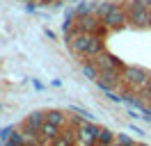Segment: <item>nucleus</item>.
Returning a JSON list of instances; mask_svg holds the SVG:
<instances>
[{"mask_svg": "<svg viewBox=\"0 0 151 146\" xmlns=\"http://www.w3.org/2000/svg\"><path fill=\"white\" fill-rule=\"evenodd\" d=\"M151 82V73L142 66H126L122 73V84L131 87L133 91H140L147 89V84Z\"/></svg>", "mask_w": 151, "mask_h": 146, "instance_id": "1", "label": "nucleus"}, {"mask_svg": "<svg viewBox=\"0 0 151 146\" xmlns=\"http://www.w3.org/2000/svg\"><path fill=\"white\" fill-rule=\"evenodd\" d=\"M128 9V23H133L135 27H147L151 25V9L149 2H142V0H133L126 5Z\"/></svg>", "mask_w": 151, "mask_h": 146, "instance_id": "2", "label": "nucleus"}, {"mask_svg": "<svg viewBox=\"0 0 151 146\" xmlns=\"http://www.w3.org/2000/svg\"><path fill=\"white\" fill-rule=\"evenodd\" d=\"M103 23L108 30H122V27L128 25V9L122 7V5H114L108 14H105Z\"/></svg>", "mask_w": 151, "mask_h": 146, "instance_id": "3", "label": "nucleus"}, {"mask_svg": "<svg viewBox=\"0 0 151 146\" xmlns=\"http://www.w3.org/2000/svg\"><path fill=\"white\" fill-rule=\"evenodd\" d=\"M99 126L94 121H83V126L76 130V144L78 146H96Z\"/></svg>", "mask_w": 151, "mask_h": 146, "instance_id": "4", "label": "nucleus"}, {"mask_svg": "<svg viewBox=\"0 0 151 146\" xmlns=\"http://www.w3.org/2000/svg\"><path fill=\"white\" fill-rule=\"evenodd\" d=\"M96 62V66H99V71H124L126 69V64L119 59V57H114V55H110L108 50H103V53H99L96 57H92Z\"/></svg>", "mask_w": 151, "mask_h": 146, "instance_id": "5", "label": "nucleus"}, {"mask_svg": "<svg viewBox=\"0 0 151 146\" xmlns=\"http://www.w3.org/2000/svg\"><path fill=\"white\" fill-rule=\"evenodd\" d=\"M122 73H124V71H101V75L96 78L99 89L112 91L114 87H119V84H122Z\"/></svg>", "mask_w": 151, "mask_h": 146, "instance_id": "6", "label": "nucleus"}, {"mask_svg": "<svg viewBox=\"0 0 151 146\" xmlns=\"http://www.w3.org/2000/svg\"><path fill=\"white\" fill-rule=\"evenodd\" d=\"M87 46H89V34H85V32H76L73 39L69 41L71 53L78 57H87Z\"/></svg>", "mask_w": 151, "mask_h": 146, "instance_id": "7", "label": "nucleus"}, {"mask_svg": "<svg viewBox=\"0 0 151 146\" xmlns=\"http://www.w3.org/2000/svg\"><path fill=\"white\" fill-rule=\"evenodd\" d=\"M105 50V36L103 34H89V46H87V57H96Z\"/></svg>", "mask_w": 151, "mask_h": 146, "instance_id": "8", "label": "nucleus"}, {"mask_svg": "<svg viewBox=\"0 0 151 146\" xmlns=\"http://www.w3.org/2000/svg\"><path fill=\"white\" fill-rule=\"evenodd\" d=\"M60 132H62L60 126L50 123V121H44V126H41V130H39V139H41V142H53Z\"/></svg>", "mask_w": 151, "mask_h": 146, "instance_id": "9", "label": "nucleus"}, {"mask_svg": "<svg viewBox=\"0 0 151 146\" xmlns=\"http://www.w3.org/2000/svg\"><path fill=\"white\" fill-rule=\"evenodd\" d=\"M114 139H117V135H114L110 128L99 126V135H96V146H110Z\"/></svg>", "mask_w": 151, "mask_h": 146, "instance_id": "10", "label": "nucleus"}, {"mask_svg": "<svg viewBox=\"0 0 151 146\" xmlns=\"http://www.w3.org/2000/svg\"><path fill=\"white\" fill-rule=\"evenodd\" d=\"M80 71H83V75H85L87 80H94V82H96V78L101 75V71H99V66H96L94 59H85V62L80 64Z\"/></svg>", "mask_w": 151, "mask_h": 146, "instance_id": "11", "label": "nucleus"}, {"mask_svg": "<svg viewBox=\"0 0 151 146\" xmlns=\"http://www.w3.org/2000/svg\"><path fill=\"white\" fill-rule=\"evenodd\" d=\"M50 144H53V146H73L76 144V132H71V130H62Z\"/></svg>", "mask_w": 151, "mask_h": 146, "instance_id": "12", "label": "nucleus"}, {"mask_svg": "<svg viewBox=\"0 0 151 146\" xmlns=\"http://www.w3.org/2000/svg\"><path fill=\"white\" fill-rule=\"evenodd\" d=\"M46 121H50V123H55V126L62 128L66 121H69V114L60 112V110H48V112H46Z\"/></svg>", "mask_w": 151, "mask_h": 146, "instance_id": "13", "label": "nucleus"}, {"mask_svg": "<svg viewBox=\"0 0 151 146\" xmlns=\"http://www.w3.org/2000/svg\"><path fill=\"white\" fill-rule=\"evenodd\" d=\"M114 7V2H110V0H103V2H94V16H99L101 21L105 18V14L110 11V9Z\"/></svg>", "mask_w": 151, "mask_h": 146, "instance_id": "14", "label": "nucleus"}, {"mask_svg": "<svg viewBox=\"0 0 151 146\" xmlns=\"http://www.w3.org/2000/svg\"><path fill=\"white\" fill-rule=\"evenodd\" d=\"M94 14V2H87V0H80V5L76 7V16L83 18V16H89Z\"/></svg>", "mask_w": 151, "mask_h": 146, "instance_id": "15", "label": "nucleus"}, {"mask_svg": "<svg viewBox=\"0 0 151 146\" xmlns=\"http://www.w3.org/2000/svg\"><path fill=\"white\" fill-rule=\"evenodd\" d=\"M117 144L119 146H135V139L131 135H126V132H119L117 135Z\"/></svg>", "mask_w": 151, "mask_h": 146, "instance_id": "16", "label": "nucleus"}, {"mask_svg": "<svg viewBox=\"0 0 151 146\" xmlns=\"http://www.w3.org/2000/svg\"><path fill=\"white\" fill-rule=\"evenodd\" d=\"M69 110H71V112H78V117H83L85 121H94V117H92V114H89V112H87L85 107H78V105H71Z\"/></svg>", "mask_w": 151, "mask_h": 146, "instance_id": "17", "label": "nucleus"}, {"mask_svg": "<svg viewBox=\"0 0 151 146\" xmlns=\"http://www.w3.org/2000/svg\"><path fill=\"white\" fill-rule=\"evenodd\" d=\"M12 132H14V128H12V126H7V128H2V130H0V137H2L5 142H7V139H9V135H12Z\"/></svg>", "mask_w": 151, "mask_h": 146, "instance_id": "18", "label": "nucleus"}, {"mask_svg": "<svg viewBox=\"0 0 151 146\" xmlns=\"http://www.w3.org/2000/svg\"><path fill=\"white\" fill-rule=\"evenodd\" d=\"M131 130H133V132H137V135H140V137H142V135H144V130H142V128H140V126H131Z\"/></svg>", "mask_w": 151, "mask_h": 146, "instance_id": "19", "label": "nucleus"}, {"mask_svg": "<svg viewBox=\"0 0 151 146\" xmlns=\"http://www.w3.org/2000/svg\"><path fill=\"white\" fill-rule=\"evenodd\" d=\"M144 91H147V98H151V82L147 84V89H144Z\"/></svg>", "mask_w": 151, "mask_h": 146, "instance_id": "20", "label": "nucleus"}, {"mask_svg": "<svg viewBox=\"0 0 151 146\" xmlns=\"http://www.w3.org/2000/svg\"><path fill=\"white\" fill-rule=\"evenodd\" d=\"M5 146H19V144H16V142H12V139H7V142H5Z\"/></svg>", "mask_w": 151, "mask_h": 146, "instance_id": "21", "label": "nucleus"}, {"mask_svg": "<svg viewBox=\"0 0 151 146\" xmlns=\"http://www.w3.org/2000/svg\"><path fill=\"white\" fill-rule=\"evenodd\" d=\"M110 146H119V144H117V139H114V142H112V144H110Z\"/></svg>", "mask_w": 151, "mask_h": 146, "instance_id": "22", "label": "nucleus"}, {"mask_svg": "<svg viewBox=\"0 0 151 146\" xmlns=\"http://www.w3.org/2000/svg\"><path fill=\"white\" fill-rule=\"evenodd\" d=\"M135 146H149V144H135Z\"/></svg>", "mask_w": 151, "mask_h": 146, "instance_id": "23", "label": "nucleus"}, {"mask_svg": "<svg viewBox=\"0 0 151 146\" xmlns=\"http://www.w3.org/2000/svg\"><path fill=\"white\" fill-rule=\"evenodd\" d=\"M149 9H151V2H149Z\"/></svg>", "mask_w": 151, "mask_h": 146, "instance_id": "24", "label": "nucleus"}, {"mask_svg": "<svg viewBox=\"0 0 151 146\" xmlns=\"http://www.w3.org/2000/svg\"><path fill=\"white\" fill-rule=\"evenodd\" d=\"M28 2H32V0H28Z\"/></svg>", "mask_w": 151, "mask_h": 146, "instance_id": "25", "label": "nucleus"}]
</instances>
